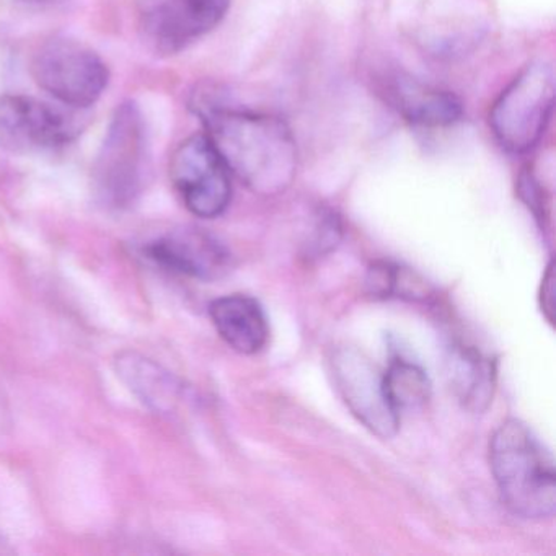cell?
<instances>
[{
    "label": "cell",
    "instance_id": "obj_12",
    "mask_svg": "<svg viewBox=\"0 0 556 556\" xmlns=\"http://www.w3.org/2000/svg\"><path fill=\"white\" fill-rule=\"evenodd\" d=\"M448 382L464 408L481 413L493 402L496 363L475 346L455 344L448 356Z\"/></svg>",
    "mask_w": 556,
    "mask_h": 556
},
{
    "label": "cell",
    "instance_id": "obj_16",
    "mask_svg": "<svg viewBox=\"0 0 556 556\" xmlns=\"http://www.w3.org/2000/svg\"><path fill=\"white\" fill-rule=\"evenodd\" d=\"M367 291L379 299H408V301H428L432 288L416 273L393 263L379 262L370 266L366 278Z\"/></svg>",
    "mask_w": 556,
    "mask_h": 556
},
{
    "label": "cell",
    "instance_id": "obj_1",
    "mask_svg": "<svg viewBox=\"0 0 556 556\" xmlns=\"http://www.w3.org/2000/svg\"><path fill=\"white\" fill-rule=\"evenodd\" d=\"M206 138L236 175L260 197L285 193L298 174V146L282 119L201 100L197 105Z\"/></svg>",
    "mask_w": 556,
    "mask_h": 556
},
{
    "label": "cell",
    "instance_id": "obj_14",
    "mask_svg": "<svg viewBox=\"0 0 556 556\" xmlns=\"http://www.w3.org/2000/svg\"><path fill=\"white\" fill-rule=\"evenodd\" d=\"M116 366L119 377L144 405L159 413L174 412L180 395V386L167 370L136 353H123L116 361Z\"/></svg>",
    "mask_w": 556,
    "mask_h": 556
},
{
    "label": "cell",
    "instance_id": "obj_15",
    "mask_svg": "<svg viewBox=\"0 0 556 556\" xmlns=\"http://www.w3.org/2000/svg\"><path fill=\"white\" fill-rule=\"evenodd\" d=\"M382 379L387 400L399 415L421 408L431 399L432 386L428 374L403 357H396L390 363Z\"/></svg>",
    "mask_w": 556,
    "mask_h": 556
},
{
    "label": "cell",
    "instance_id": "obj_18",
    "mask_svg": "<svg viewBox=\"0 0 556 556\" xmlns=\"http://www.w3.org/2000/svg\"><path fill=\"white\" fill-rule=\"evenodd\" d=\"M540 308L549 325H555V262H549L540 285Z\"/></svg>",
    "mask_w": 556,
    "mask_h": 556
},
{
    "label": "cell",
    "instance_id": "obj_5",
    "mask_svg": "<svg viewBox=\"0 0 556 556\" xmlns=\"http://www.w3.org/2000/svg\"><path fill=\"white\" fill-rule=\"evenodd\" d=\"M30 73L41 90L74 110H86L99 102L110 80L102 58L70 38H54L41 45L31 58Z\"/></svg>",
    "mask_w": 556,
    "mask_h": 556
},
{
    "label": "cell",
    "instance_id": "obj_2",
    "mask_svg": "<svg viewBox=\"0 0 556 556\" xmlns=\"http://www.w3.org/2000/svg\"><path fill=\"white\" fill-rule=\"evenodd\" d=\"M490 468L504 506L523 519H548L556 510L552 452L520 419H506L490 439Z\"/></svg>",
    "mask_w": 556,
    "mask_h": 556
},
{
    "label": "cell",
    "instance_id": "obj_6",
    "mask_svg": "<svg viewBox=\"0 0 556 556\" xmlns=\"http://www.w3.org/2000/svg\"><path fill=\"white\" fill-rule=\"evenodd\" d=\"M77 116L41 100L0 96V149L28 155L66 148L80 135Z\"/></svg>",
    "mask_w": 556,
    "mask_h": 556
},
{
    "label": "cell",
    "instance_id": "obj_7",
    "mask_svg": "<svg viewBox=\"0 0 556 556\" xmlns=\"http://www.w3.org/2000/svg\"><path fill=\"white\" fill-rule=\"evenodd\" d=\"M170 180L187 210L201 219L219 217L232 200L229 168L206 135L178 146L170 159Z\"/></svg>",
    "mask_w": 556,
    "mask_h": 556
},
{
    "label": "cell",
    "instance_id": "obj_17",
    "mask_svg": "<svg viewBox=\"0 0 556 556\" xmlns=\"http://www.w3.org/2000/svg\"><path fill=\"white\" fill-rule=\"evenodd\" d=\"M519 194L523 203L532 211L535 219L540 220L542 227H545L548 213H546L545 193L542 191L536 178L532 172H523L519 180Z\"/></svg>",
    "mask_w": 556,
    "mask_h": 556
},
{
    "label": "cell",
    "instance_id": "obj_19",
    "mask_svg": "<svg viewBox=\"0 0 556 556\" xmlns=\"http://www.w3.org/2000/svg\"><path fill=\"white\" fill-rule=\"evenodd\" d=\"M25 2H28V4L47 5L53 4L56 0H25Z\"/></svg>",
    "mask_w": 556,
    "mask_h": 556
},
{
    "label": "cell",
    "instance_id": "obj_10",
    "mask_svg": "<svg viewBox=\"0 0 556 556\" xmlns=\"http://www.w3.org/2000/svg\"><path fill=\"white\" fill-rule=\"evenodd\" d=\"M144 255L151 262L175 275L213 281L229 271V250L211 233L197 227L172 230L144 247Z\"/></svg>",
    "mask_w": 556,
    "mask_h": 556
},
{
    "label": "cell",
    "instance_id": "obj_3",
    "mask_svg": "<svg viewBox=\"0 0 556 556\" xmlns=\"http://www.w3.org/2000/svg\"><path fill=\"white\" fill-rule=\"evenodd\" d=\"M555 92L552 64L536 61L497 97L490 112V126L507 152L526 154L539 144L552 118Z\"/></svg>",
    "mask_w": 556,
    "mask_h": 556
},
{
    "label": "cell",
    "instance_id": "obj_8",
    "mask_svg": "<svg viewBox=\"0 0 556 556\" xmlns=\"http://www.w3.org/2000/svg\"><path fill=\"white\" fill-rule=\"evenodd\" d=\"M330 364L334 389L357 421L379 438H393L400 415L390 406L382 374L369 357L356 348L344 346L334 350Z\"/></svg>",
    "mask_w": 556,
    "mask_h": 556
},
{
    "label": "cell",
    "instance_id": "obj_9",
    "mask_svg": "<svg viewBox=\"0 0 556 556\" xmlns=\"http://www.w3.org/2000/svg\"><path fill=\"white\" fill-rule=\"evenodd\" d=\"M230 0H164L146 12L142 35L162 56H174L213 31L226 17Z\"/></svg>",
    "mask_w": 556,
    "mask_h": 556
},
{
    "label": "cell",
    "instance_id": "obj_4",
    "mask_svg": "<svg viewBox=\"0 0 556 556\" xmlns=\"http://www.w3.org/2000/svg\"><path fill=\"white\" fill-rule=\"evenodd\" d=\"M149 165L148 129L132 102L116 109L93 167L97 193L110 206L131 204L144 187Z\"/></svg>",
    "mask_w": 556,
    "mask_h": 556
},
{
    "label": "cell",
    "instance_id": "obj_13",
    "mask_svg": "<svg viewBox=\"0 0 556 556\" xmlns=\"http://www.w3.org/2000/svg\"><path fill=\"white\" fill-rule=\"evenodd\" d=\"M393 103L406 122L422 128H445L462 118V103L454 93L432 89L415 80H396Z\"/></svg>",
    "mask_w": 556,
    "mask_h": 556
},
{
    "label": "cell",
    "instance_id": "obj_11",
    "mask_svg": "<svg viewBox=\"0 0 556 556\" xmlns=\"http://www.w3.org/2000/svg\"><path fill=\"white\" fill-rule=\"evenodd\" d=\"M210 317L219 337L237 353L252 356L268 343L265 311L250 295L232 294L211 302Z\"/></svg>",
    "mask_w": 556,
    "mask_h": 556
}]
</instances>
